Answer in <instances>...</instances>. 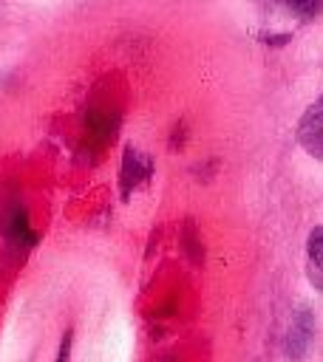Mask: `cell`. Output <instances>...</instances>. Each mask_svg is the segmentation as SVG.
I'll return each mask as SVG.
<instances>
[{
  "instance_id": "2",
  "label": "cell",
  "mask_w": 323,
  "mask_h": 362,
  "mask_svg": "<svg viewBox=\"0 0 323 362\" xmlns=\"http://www.w3.org/2000/svg\"><path fill=\"white\" fill-rule=\"evenodd\" d=\"M309 345H312V311L300 308V311L295 314V320H292V328L286 331L283 348H286V356H289V359L300 362V359L306 356Z\"/></svg>"
},
{
  "instance_id": "1",
  "label": "cell",
  "mask_w": 323,
  "mask_h": 362,
  "mask_svg": "<svg viewBox=\"0 0 323 362\" xmlns=\"http://www.w3.org/2000/svg\"><path fill=\"white\" fill-rule=\"evenodd\" d=\"M298 141L306 153H312L314 158H323V105L314 102L298 124Z\"/></svg>"
},
{
  "instance_id": "3",
  "label": "cell",
  "mask_w": 323,
  "mask_h": 362,
  "mask_svg": "<svg viewBox=\"0 0 323 362\" xmlns=\"http://www.w3.org/2000/svg\"><path fill=\"white\" fill-rule=\"evenodd\" d=\"M147 173H150V161L142 156V153H136L133 147L125 153V164H122V189H125V195L142 181V178H147Z\"/></svg>"
},
{
  "instance_id": "5",
  "label": "cell",
  "mask_w": 323,
  "mask_h": 362,
  "mask_svg": "<svg viewBox=\"0 0 323 362\" xmlns=\"http://www.w3.org/2000/svg\"><path fill=\"white\" fill-rule=\"evenodd\" d=\"M286 6L300 17V20H312L320 11V0H286Z\"/></svg>"
},
{
  "instance_id": "4",
  "label": "cell",
  "mask_w": 323,
  "mask_h": 362,
  "mask_svg": "<svg viewBox=\"0 0 323 362\" xmlns=\"http://www.w3.org/2000/svg\"><path fill=\"white\" fill-rule=\"evenodd\" d=\"M320 235H323L320 226H314V229H312V238H309V246H306V257H309V260H306V269H309V280H312L314 288L323 286V283H320V280H323V274H320V269H323V260H320V257H323V238H320Z\"/></svg>"
},
{
  "instance_id": "6",
  "label": "cell",
  "mask_w": 323,
  "mask_h": 362,
  "mask_svg": "<svg viewBox=\"0 0 323 362\" xmlns=\"http://www.w3.org/2000/svg\"><path fill=\"white\" fill-rule=\"evenodd\" d=\"M71 337H74V331H65V337H62V345H60V354H57V362H65V359H68V348H71Z\"/></svg>"
}]
</instances>
